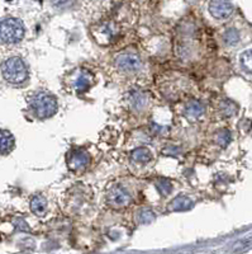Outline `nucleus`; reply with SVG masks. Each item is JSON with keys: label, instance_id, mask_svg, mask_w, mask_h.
Wrapping results in <instances>:
<instances>
[{"label": "nucleus", "instance_id": "obj_1", "mask_svg": "<svg viewBox=\"0 0 252 254\" xmlns=\"http://www.w3.org/2000/svg\"><path fill=\"white\" fill-rule=\"evenodd\" d=\"M29 108L38 119H50L57 112V99L49 92H37L29 99Z\"/></svg>", "mask_w": 252, "mask_h": 254}, {"label": "nucleus", "instance_id": "obj_2", "mask_svg": "<svg viewBox=\"0 0 252 254\" xmlns=\"http://www.w3.org/2000/svg\"><path fill=\"white\" fill-rule=\"evenodd\" d=\"M3 78L12 85H22L28 79V67L20 58L13 56L1 64Z\"/></svg>", "mask_w": 252, "mask_h": 254}, {"label": "nucleus", "instance_id": "obj_3", "mask_svg": "<svg viewBox=\"0 0 252 254\" xmlns=\"http://www.w3.org/2000/svg\"><path fill=\"white\" fill-rule=\"evenodd\" d=\"M23 23L17 18H5L0 22V40L6 45L20 42L24 37Z\"/></svg>", "mask_w": 252, "mask_h": 254}, {"label": "nucleus", "instance_id": "obj_4", "mask_svg": "<svg viewBox=\"0 0 252 254\" xmlns=\"http://www.w3.org/2000/svg\"><path fill=\"white\" fill-rule=\"evenodd\" d=\"M115 66L123 72H137L142 67V59L137 52L124 51L115 58Z\"/></svg>", "mask_w": 252, "mask_h": 254}, {"label": "nucleus", "instance_id": "obj_5", "mask_svg": "<svg viewBox=\"0 0 252 254\" xmlns=\"http://www.w3.org/2000/svg\"><path fill=\"white\" fill-rule=\"evenodd\" d=\"M106 201L113 207H126L129 203L132 202V197L129 194L128 190L122 186H113L110 190H108L106 194Z\"/></svg>", "mask_w": 252, "mask_h": 254}, {"label": "nucleus", "instance_id": "obj_6", "mask_svg": "<svg viewBox=\"0 0 252 254\" xmlns=\"http://www.w3.org/2000/svg\"><path fill=\"white\" fill-rule=\"evenodd\" d=\"M66 162L70 171L79 173V172L85 171V168L89 165L90 156L84 150H72L67 155Z\"/></svg>", "mask_w": 252, "mask_h": 254}, {"label": "nucleus", "instance_id": "obj_7", "mask_svg": "<svg viewBox=\"0 0 252 254\" xmlns=\"http://www.w3.org/2000/svg\"><path fill=\"white\" fill-rule=\"evenodd\" d=\"M209 12L215 19H226L233 13V5L229 0H210Z\"/></svg>", "mask_w": 252, "mask_h": 254}, {"label": "nucleus", "instance_id": "obj_8", "mask_svg": "<svg viewBox=\"0 0 252 254\" xmlns=\"http://www.w3.org/2000/svg\"><path fill=\"white\" fill-rule=\"evenodd\" d=\"M127 101H128L129 107L136 112H140L145 110L149 104V94L142 90H131L127 95Z\"/></svg>", "mask_w": 252, "mask_h": 254}, {"label": "nucleus", "instance_id": "obj_9", "mask_svg": "<svg viewBox=\"0 0 252 254\" xmlns=\"http://www.w3.org/2000/svg\"><path fill=\"white\" fill-rule=\"evenodd\" d=\"M94 84V75L90 71L81 70L74 81V89L76 93H85Z\"/></svg>", "mask_w": 252, "mask_h": 254}, {"label": "nucleus", "instance_id": "obj_10", "mask_svg": "<svg viewBox=\"0 0 252 254\" xmlns=\"http://www.w3.org/2000/svg\"><path fill=\"white\" fill-rule=\"evenodd\" d=\"M204 111L205 108H204L203 103L198 101H192L184 108V115L188 120H198L204 115Z\"/></svg>", "mask_w": 252, "mask_h": 254}, {"label": "nucleus", "instance_id": "obj_11", "mask_svg": "<svg viewBox=\"0 0 252 254\" xmlns=\"http://www.w3.org/2000/svg\"><path fill=\"white\" fill-rule=\"evenodd\" d=\"M14 147V136L6 130H0V154H8Z\"/></svg>", "mask_w": 252, "mask_h": 254}, {"label": "nucleus", "instance_id": "obj_12", "mask_svg": "<svg viewBox=\"0 0 252 254\" xmlns=\"http://www.w3.org/2000/svg\"><path fill=\"white\" fill-rule=\"evenodd\" d=\"M31 211L37 216H43L47 211V199L42 194H37L31 199Z\"/></svg>", "mask_w": 252, "mask_h": 254}, {"label": "nucleus", "instance_id": "obj_13", "mask_svg": "<svg viewBox=\"0 0 252 254\" xmlns=\"http://www.w3.org/2000/svg\"><path fill=\"white\" fill-rule=\"evenodd\" d=\"M193 201L186 196H178L174 198L170 203V210L180 212V211H188L193 207Z\"/></svg>", "mask_w": 252, "mask_h": 254}, {"label": "nucleus", "instance_id": "obj_14", "mask_svg": "<svg viewBox=\"0 0 252 254\" xmlns=\"http://www.w3.org/2000/svg\"><path fill=\"white\" fill-rule=\"evenodd\" d=\"M131 158H132L133 162L141 163V164H145V163H149L152 158V154L150 151V149L147 147H137L131 154Z\"/></svg>", "mask_w": 252, "mask_h": 254}, {"label": "nucleus", "instance_id": "obj_15", "mask_svg": "<svg viewBox=\"0 0 252 254\" xmlns=\"http://www.w3.org/2000/svg\"><path fill=\"white\" fill-rule=\"evenodd\" d=\"M156 216L153 214V211L150 210V208H142L137 212V222L142 224V225H147V224H151V222L155 221Z\"/></svg>", "mask_w": 252, "mask_h": 254}, {"label": "nucleus", "instance_id": "obj_16", "mask_svg": "<svg viewBox=\"0 0 252 254\" xmlns=\"http://www.w3.org/2000/svg\"><path fill=\"white\" fill-rule=\"evenodd\" d=\"M156 188H157L158 193H160L161 196L166 197L172 192V183L170 182L169 179L160 178L157 181V183H156Z\"/></svg>", "mask_w": 252, "mask_h": 254}, {"label": "nucleus", "instance_id": "obj_17", "mask_svg": "<svg viewBox=\"0 0 252 254\" xmlns=\"http://www.w3.org/2000/svg\"><path fill=\"white\" fill-rule=\"evenodd\" d=\"M241 65L247 72H252V50L244 52L241 56Z\"/></svg>", "mask_w": 252, "mask_h": 254}, {"label": "nucleus", "instance_id": "obj_18", "mask_svg": "<svg viewBox=\"0 0 252 254\" xmlns=\"http://www.w3.org/2000/svg\"><path fill=\"white\" fill-rule=\"evenodd\" d=\"M224 41H226L227 45H236L240 41V35L236 29H227L226 33H224Z\"/></svg>", "mask_w": 252, "mask_h": 254}, {"label": "nucleus", "instance_id": "obj_19", "mask_svg": "<svg viewBox=\"0 0 252 254\" xmlns=\"http://www.w3.org/2000/svg\"><path fill=\"white\" fill-rule=\"evenodd\" d=\"M75 1H76V0H51L52 5L56 9H60V10L71 8L75 4Z\"/></svg>", "mask_w": 252, "mask_h": 254}, {"label": "nucleus", "instance_id": "obj_20", "mask_svg": "<svg viewBox=\"0 0 252 254\" xmlns=\"http://www.w3.org/2000/svg\"><path fill=\"white\" fill-rule=\"evenodd\" d=\"M229 140H231V135L228 133V131H221V132L217 135V142L221 145V146H226L229 142Z\"/></svg>", "mask_w": 252, "mask_h": 254}]
</instances>
